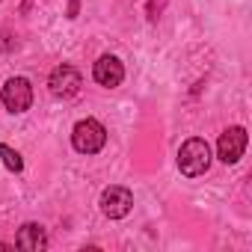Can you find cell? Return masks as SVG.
Here are the masks:
<instances>
[{"label":"cell","mask_w":252,"mask_h":252,"mask_svg":"<svg viewBox=\"0 0 252 252\" xmlns=\"http://www.w3.org/2000/svg\"><path fill=\"white\" fill-rule=\"evenodd\" d=\"M92 77H95L101 86H107V89H116V86L125 80V65H122V60H119V57H113V54H104V57L95 63V68H92Z\"/></svg>","instance_id":"7"},{"label":"cell","mask_w":252,"mask_h":252,"mask_svg":"<svg viewBox=\"0 0 252 252\" xmlns=\"http://www.w3.org/2000/svg\"><path fill=\"white\" fill-rule=\"evenodd\" d=\"M15 246L27 249V252H42V249H48V234L39 222H24L15 234Z\"/></svg>","instance_id":"8"},{"label":"cell","mask_w":252,"mask_h":252,"mask_svg":"<svg viewBox=\"0 0 252 252\" xmlns=\"http://www.w3.org/2000/svg\"><path fill=\"white\" fill-rule=\"evenodd\" d=\"M208 166H211V146L205 140L193 137V140H187L178 149V169H181V175L196 178V175H205Z\"/></svg>","instance_id":"1"},{"label":"cell","mask_w":252,"mask_h":252,"mask_svg":"<svg viewBox=\"0 0 252 252\" xmlns=\"http://www.w3.org/2000/svg\"><path fill=\"white\" fill-rule=\"evenodd\" d=\"M48 86H51V95L57 98H74L83 86V77L74 65H57L48 77Z\"/></svg>","instance_id":"4"},{"label":"cell","mask_w":252,"mask_h":252,"mask_svg":"<svg viewBox=\"0 0 252 252\" xmlns=\"http://www.w3.org/2000/svg\"><path fill=\"white\" fill-rule=\"evenodd\" d=\"M0 101H3V107L9 113L30 110V104H33V86H30V80L27 77H9L6 86H3V92H0Z\"/></svg>","instance_id":"3"},{"label":"cell","mask_w":252,"mask_h":252,"mask_svg":"<svg viewBox=\"0 0 252 252\" xmlns=\"http://www.w3.org/2000/svg\"><path fill=\"white\" fill-rule=\"evenodd\" d=\"M107 143V131L98 119H80L71 131V146L80 155H98Z\"/></svg>","instance_id":"2"},{"label":"cell","mask_w":252,"mask_h":252,"mask_svg":"<svg viewBox=\"0 0 252 252\" xmlns=\"http://www.w3.org/2000/svg\"><path fill=\"white\" fill-rule=\"evenodd\" d=\"M131 208H134V196H131L128 187H119V184H116V187H107V190L101 193V211H104V217H110V220L128 217Z\"/></svg>","instance_id":"5"},{"label":"cell","mask_w":252,"mask_h":252,"mask_svg":"<svg viewBox=\"0 0 252 252\" xmlns=\"http://www.w3.org/2000/svg\"><path fill=\"white\" fill-rule=\"evenodd\" d=\"M77 3H80V0H71V6H68V18H77Z\"/></svg>","instance_id":"10"},{"label":"cell","mask_w":252,"mask_h":252,"mask_svg":"<svg viewBox=\"0 0 252 252\" xmlns=\"http://www.w3.org/2000/svg\"><path fill=\"white\" fill-rule=\"evenodd\" d=\"M243 152H246V131L243 128H228V131H222L220 134V143H217V158L225 163V166H231V163H237L240 158H243Z\"/></svg>","instance_id":"6"},{"label":"cell","mask_w":252,"mask_h":252,"mask_svg":"<svg viewBox=\"0 0 252 252\" xmlns=\"http://www.w3.org/2000/svg\"><path fill=\"white\" fill-rule=\"evenodd\" d=\"M0 160H3V166H6L9 172H21V169H24V160H21V155H18L15 149L3 146V143H0Z\"/></svg>","instance_id":"9"}]
</instances>
